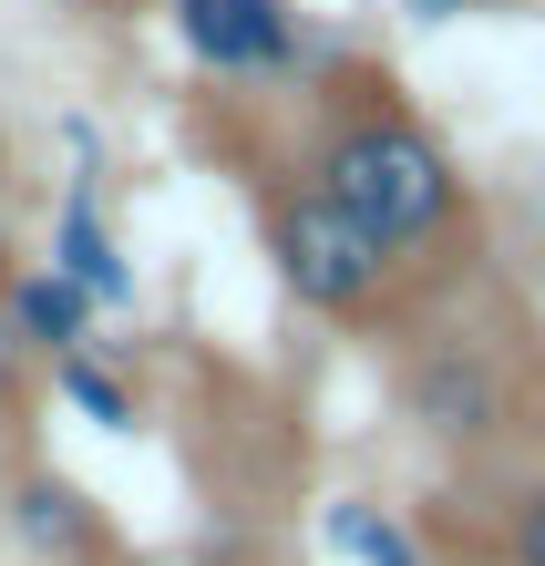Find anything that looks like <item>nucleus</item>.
Listing matches in <instances>:
<instances>
[{
	"label": "nucleus",
	"mask_w": 545,
	"mask_h": 566,
	"mask_svg": "<svg viewBox=\"0 0 545 566\" xmlns=\"http://www.w3.org/2000/svg\"><path fill=\"white\" fill-rule=\"evenodd\" d=\"M62 11H93V21H124V11H145V0H62Z\"/></svg>",
	"instance_id": "nucleus-12"
},
{
	"label": "nucleus",
	"mask_w": 545,
	"mask_h": 566,
	"mask_svg": "<svg viewBox=\"0 0 545 566\" xmlns=\"http://www.w3.org/2000/svg\"><path fill=\"white\" fill-rule=\"evenodd\" d=\"M52 269L73 279L93 310H124L134 298V269H124V248H114V227L93 217V186H73L62 196V227H52Z\"/></svg>",
	"instance_id": "nucleus-7"
},
{
	"label": "nucleus",
	"mask_w": 545,
	"mask_h": 566,
	"mask_svg": "<svg viewBox=\"0 0 545 566\" xmlns=\"http://www.w3.org/2000/svg\"><path fill=\"white\" fill-rule=\"evenodd\" d=\"M329 546H339V556H360V566H422V546L401 536L381 505H360V494H350V505H329Z\"/></svg>",
	"instance_id": "nucleus-9"
},
{
	"label": "nucleus",
	"mask_w": 545,
	"mask_h": 566,
	"mask_svg": "<svg viewBox=\"0 0 545 566\" xmlns=\"http://www.w3.org/2000/svg\"><path fill=\"white\" fill-rule=\"evenodd\" d=\"M31 371H42V350H31L21 329H11V310H0V422L31 402Z\"/></svg>",
	"instance_id": "nucleus-11"
},
{
	"label": "nucleus",
	"mask_w": 545,
	"mask_h": 566,
	"mask_svg": "<svg viewBox=\"0 0 545 566\" xmlns=\"http://www.w3.org/2000/svg\"><path fill=\"white\" fill-rule=\"evenodd\" d=\"M504 566H545V474L515 494V515H504Z\"/></svg>",
	"instance_id": "nucleus-10"
},
{
	"label": "nucleus",
	"mask_w": 545,
	"mask_h": 566,
	"mask_svg": "<svg viewBox=\"0 0 545 566\" xmlns=\"http://www.w3.org/2000/svg\"><path fill=\"white\" fill-rule=\"evenodd\" d=\"M0 269H11V227H0Z\"/></svg>",
	"instance_id": "nucleus-13"
},
{
	"label": "nucleus",
	"mask_w": 545,
	"mask_h": 566,
	"mask_svg": "<svg viewBox=\"0 0 545 566\" xmlns=\"http://www.w3.org/2000/svg\"><path fill=\"white\" fill-rule=\"evenodd\" d=\"M52 391H62V402H73V412H93L104 432H134V422H145V402H134V391H124V381L104 371V360H93V340L52 360Z\"/></svg>",
	"instance_id": "nucleus-8"
},
{
	"label": "nucleus",
	"mask_w": 545,
	"mask_h": 566,
	"mask_svg": "<svg viewBox=\"0 0 545 566\" xmlns=\"http://www.w3.org/2000/svg\"><path fill=\"white\" fill-rule=\"evenodd\" d=\"M258 196V238H268V269H279V289L298 298L310 319H381L391 289H401V258L370 238V227L339 207V196H319L310 176H248Z\"/></svg>",
	"instance_id": "nucleus-2"
},
{
	"label": "nucleus",
	"mask_w": 545,
	"mask_h": 566,
	"mask_svg": "<svg viewBox=\"0 0 545 566\" xmlns=\"http://www.w3.org/2000/svg\"><path fill=\"white\" fill-rule=\"evenodd\" d=\"M298 176H310L319 196H339V207H350L370 238L401 258V279H412L422 258H442V248L473 227V196H463L453 145H442L381 73L329 83V104H319V124H310Z\"/></svg>",
	"instance_id": "nucleus-1"
},
{
	"label": "nucleus",
	"mask_w": 545,
	"mask_h": 566,
	"mask_svg": "<svg viewBox=\"0 0 545 566\" xmlns=\"http://www.w3.org/2000/svg\"><path fill=\"white\" fill-rule=\"evenodd\" d=\"M401 412H412L432 443L473 453V443H494V432H504L515 391H504V371H494L484 340H422L412 371H401Z\"/></svg>",
	"instance_id": "nucleus-3"
},
{
	"label": "nucleus",
	"mask_w": 545,
	"mask_h": 566,
	"mask_svg": "<svg viewBox=\"0 0 545 566\" xmlns=\"http://www.w3.org/2000/svg\"><path fill=\"white\" fill-rule=\"evenodd\" d=\"M176 42L217 83H289L310 62V31L289 0H176Z\"/></svg>",
	"instance_id": "nucleus-4"
},
{
	"label": "nucleus",
	"mask_w": 545,
	"mask_h": 566,
	"mask_svg": "<svg viewBox=\"0 0 545 566\" xmlns=\"http://www.w3.org/2000/svg\"><path fill=\"white\" fill-rule=\"evenodd\" d=\"M0 310H11V329L42 360H62V350L93 340V298L62 279V269H0Z\"/></svg>",
	"instance_id": "nucleus-6"
},
{
	"label": "nucleus",
	"mask_w": 545,
	"mask_h": 566,
	"mask_svg": "<svg viewBox=\"0 0 545 566\" xmlns=\"http://www.w3.org/2000/svg\"><path fill=\"white\" fill-rule=\"evenodd\" d=\"M11 525H21V536L42 546V556H62V566H114L104 515H93L62 474H21V484H11Z\"/></svg>",
	"instance_id": "nucleus-5"
}]
</instances>
